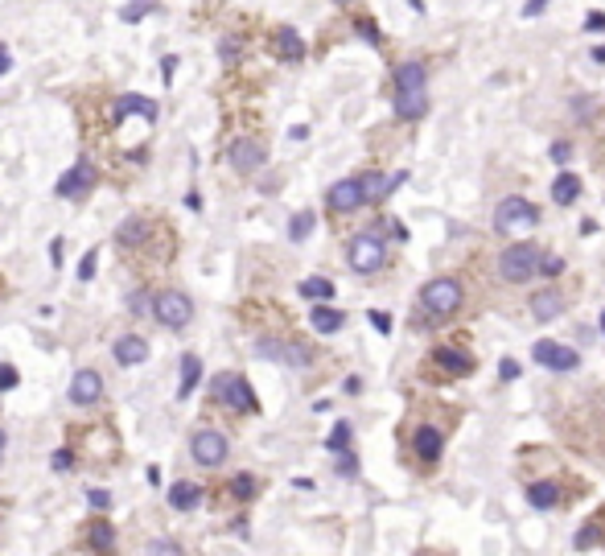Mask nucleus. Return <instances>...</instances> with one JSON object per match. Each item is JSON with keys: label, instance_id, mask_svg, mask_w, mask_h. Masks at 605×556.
Listing matches in <instances>:
<instances>
[{"label": "nucleus", "instance_id": "1", "mask_svg": "<svg viewBox=\"0 0 605 556\" xmlns=\"http://www.w3.org/2000/svg\"><path fill=\"white\" fill-rule=\"evenodd\" d=\"M149 310H153V318H157L165 330H186V326L194 321V301H190V293H181V289L153 293Z\"/></svg>", "mask_w": 605, "mask_h": 556}, {"label": "nucleus", "instance_id": "2", "mask_svg": "<svg viewBox=\"0 0 605 556\" xmlns=\"http://www.w3.org/2000/svg\"><path fill=\"white\" fill-rule=\"evenodd\" d=\"M535 219H540V211H535L523 194H510V198H502V203L494 206V231H502V236L531 231V227H535Z\"/></svg>", "mask_w": 605, "mask_h": 556}, {"label": "nucleus", "instance_id": "3", "mask_svg": "<svg viewBox=\"0 0 605 556\" xmlns=\"http://www.w3.org/2000/svg\"><path fill=\"white\" fill-rule=\"evenodd\" d=\"M346 264H351L354 272H362V277H371V272H379V268L387 264V247H383V239L375 236V231H362V236H354L351 247H346Z\"/></svg>", "mask_w": 605, "mask_h": 556}, {"label": "nucleus", "instance_id": "4", "mask_svg": "<svg viewBox=\"0 0 605 556\" xmlns=\"http://www.w3.org/2000/svg\"><path fill=\"white\" fill-rule=\"evenodd\" d=\"M535 264H540V247L535 244H510L499 256V277L507 285H523V280L535 277Z\"/></svg>", "mask_w": 605, "mask_h": 556}, {"label": "nucleus", "instance_id": "5", "mask_svg": "<svg viewBox=\"0 0 605 556\" xmlns=\"http://www.w3.org/2000/svg\"><path fill=\"white\" fill-rule=\"evenodd\" d=\"M190 458L206 470H219L227 458H231V441L219 433V428H198L190 437Z\"/></svg>", "mask_w": 605, "mask_h": 556}, {"label": "nucleus", "instance_id": "6", "mask_svg": "<svg viewBox=\"0 0 605 556\" xmlns=\"http://www.w3.org/2000/svg\"><path fill=\"white\" fill-rule=\"evenodd\" d=\"M420 305H425L428 313H436V318H449V313L461 310V285H457L453 277L428 280L425 289H420Z\"/></svg>", "mask_w": 605, "mask_h": 556}, {"label": "nucleus", "instance_id": "7", "mask_svg": "<svg viewBox=\"0 0 605 556\" xmlns=\"http://www.w3.org/2000/svg\"><path fill=\"white\" fill-rule=\"evenodd\" d=\"M214 396H219V404H227L231 412H255V392H252V384H247L244 375H235V371H223V375H214Z\"/></svg>", "mask_w": 605, "mask_h": 556}, {"label": "nucleus", "instance_id": "8", "mask_svg": "<svg viewBox=\"0 0 605 556\" xmlns=\"http://www.w3.org/2000/svg\"><path fill=\"white\" fill-rule=\"evenodd\" d=\"M99 186V170H95V161H87V157H79L70 170L58 178V198H87V194Z\"/></svg>", "mask_w": 605, "mask_h": 556}, {"label": "nucleus", "instance_id": "9", "mask_svg": "<svg viewBox=\"0 0 605 556\" xmlns=\"http://www.w3.org/2000/svg\"><path fill=\"white\" fill-rule=\"evenodd\" d=\"M227 161H231L235 173H255L268 161V149L252 137H235L231 145H227Z\"/></svg>", "mask_w": 605, "mask_h": 556}, {"label": "nucleus", "instance_id": "10", "mask_svg": "<svg viewBox=\"0 0 605 556\" xmlns=\"http://www.w3.org/2000/svg\"><path fill=\"white\" fill-rule=\"evenodd\" d=\"M535 363L548 367V371H576L581 367V351H573V346H560L552 343V338H543V343H535Z\"/></svg>", "mask_w": 605, "mask_h": 556}, {"label": "nucleus", "instance_id": "11", "mask_svg": "<svg viewBox=\"0 0 605 556\" xmlns=\"http://www.w3.org/2000/svg\"><path fill=\"white\" fill-rule=\"evenodd\" d=\"M70 404L75 408H91L104 400V375L91 371V367H83V371H75V379H70Z\"/></svg>", "mask_w": 605, "mask_h": 556}, {"label": "nucleus", "instance_id": "12", "mask_svg": "<svg viewBox=\"0 0 605 556\" xmlns=\"http://www.w3.org/2000/svg\"><path fill=\"white\" fill-rule=\"evenodd\" d=\"M326 203L334 214H354L362 206V190H359V178H342V182L329 186Z\"/></svg>", "mask_w": 605, "mask_h": 556}, {"label": "nucleus", "instance_id": "13", "mask_svg": "<svg viewBox=\"0 0 605 556\" xmlns=\"http://www.w3.org/2000/svg\"><path fill=\"white\" fill-rule=\"evenodd\" d=\"M112 354H116L120 367H140V363H149V343H145L140 334H120Z\"/></svg>", "mask_w": 605, "mask_h": 556}, {"label": "nucleus", "instance_id": "14", "mask_svg": "<svg viewBox=\"0 0 605 556\" xmlns=\"http://www.w3.org/2000/svg\"><path fill=\"white\" fill-rule=\"evenodd\" d=\"M400 182H408V173H392V178H383V173H362L359 178L362 203H383V198H387Z\"/></svg>", "mask_w": 605, "mask_h": 556}, {"label": "nucleus", "instance_id": "15", "mask_svg": "<svg viewBox=\"0 0 605 556\" xmlns=\"http://www.w3.org/2000/svg\"><path fill=\"white\" fill-rule=\"evenodd\" d=\"M255 351L264 359H277V363H293V367H305L309 363V351L305 346H293V343H277V338H260Z\"/></svg>", "mask_w": 605, "mask_h": 556}, {"label": "nucleus", "instance_id": "16", "mask_svg": "<svg viewBox=\"0 0 605 556\" xmlns=\"http://www.w3.org/2000/svg\"><path fill=\"white\" fill-rule=\"evenodd\" d=\"M128 116H140L145 124H153V120H157V104H153V99H145V95H120L112 120H116V124H124Z\"/></svg>", "mask_w": 605, "mask_h": 556}, {"label": "nucleus", "instance_id": "17", "mask_svg": "<svg viewBox=\"0 0 605 556\" xmlns=\"http://www.w3.org/2000/svg\"><path fill=\"white\" fill-rule=\"evenodd\" d=\"M433 363L441 367L445 375H453V379H461V375L474 371V359H469L466 351H457V346H436V351H433Z\"/></svg>", "mask_w": 605, "mask_h": 556}, {"label": "nucleus", "instance_id": "18", "mask_svg": "<svg viewBox=\"0 0 605 556\" xmlns=\"http://www.w3.org/2000/svg\"><path fill=\"white\" fill-rule=\"evenodd\" d=\"M412 445H416V458L436 461V458H441V450H445V437H441L433 425H420V428H416V437H412Z\"/></svg>", "mask_w": 605, "mask_h": 556}, {"label": "nucleus", "instance_id": "19", "mask_svg": "<svg viewBox=\"0 0 605 556\" xmlns=\"http://www.w3.org/2000/svg\"><path fill=\"white\" fill-rule=\"evenodd\" d=\"M198 503H202V486H198V482L181 478V482H173V486H170V507H173V511H194Z\"/></svg>", "mask_w": 605, "mask_h": 556}, {"label": "nucleus", "instance_id": "20", "mask_svg": "<svg viewBox=\"0 0 605 556\" xmlns=\"http://www.w3.org/2000/svg\"><path fill=\"white\" fill-rule=\"evenodd\" d=\"M272 46H277V54L285 58V62H301L305 58V42H301V33L293 29V25H285V29H277V37H272Z\"/></svg>", "mask_w": 605, "mask_h": 556}, {"label": "nucleus", "instance_id": "21", "mask_svg": "<svg viewBox=\"0 0 605 556\" xmlns=\"http://www.w3.org/2000/svg\"><path fill=\"white\" fill-rule=\"evenodd\" d=\"M428 71L425 62H400L395 66V91H425Z\"/></svg>", "mask_w": 605, "mask_h": 556}, {"label": "nucleus", "instance_id": "22", "mask_svg": "<svg viewBox=\"0 0 605 556\" xmlns=\"http://www.w3.org/2000/svg\"><path fill=\"white\" fill-rule=\"evenodd\" d=\"M428 112L425 91H395V116L400 120H420Z\"/></svg>", "mask_w": 605, "mask_h": 556}, {"label": "nucleus", "instance_id": "23", "mask_svg": "<svg viewBox=\"0 0 605 556\" xmlns=\"http://www.w3.org/2000/svg\"><path fill=\"white\" fill-rule=\"evenodd\" d=\"M531 313H535V318L540 321H552V318H560L564 313V297L556 289H543V293H535V297H531Z\"/></svg>", "mask_w": 605, "mask_h": 556}, {"label": "nucleus", "instance_id": "24", "mask_svg": "<svg viewBox=\"0 0 605 556\" xmlns=\"http://www.w3.org/2000/svg\"><path fill=\"white\" fill-rule=\"evenodd\" d=\"M527 503L535 507V511H552V507L560 503V486H556V482H531Z\"/></svg>", "mask_w": 605, "mask_h": 556}, {"label": "nucleus", "instance_id": "25", "mask_svg": "<svg viewBox=\"0 0 605 556\" xmlns=\"http://www.w3.org/2000/svg\"><path fill=\"white\" fill-rule=\"evenodd\" d=\"M202 379V359L198 354H181V387H178V400H190L194 387Z\"/></svg>", "mask_w": 605, "mask_h": 556}, {"label": "nucleus", "instance_id": "26", "mask_svg": "<svg viewBox=\"0 0 605 556\" xmlns=\"http://www.w3.org/2000/svg\"><path fill=\"white\" fill-rule=\"evenodd\" d=\"M145 239H149V223H145V219H137V214H132V219H124V223H120V231H116V244L120 247H137V244H145Z\"/></svg>", "mask_w": 605, "mask_h": 556}, {"label": "nucleus", "instance_id": "27", "mask_svg": "<svg viewBox=\"0 0 605 556\" xmlns=\"http://www.w3.org/2000/svg\"><path fill=\"white\" fill-rule=\"evenodd\" d=\"M552 198H556V206H573L581 198V178L576 173H560L552 182Z\"/></svg>", "mask_w": 605, "mask_h": 556}, {"label": "nucleus", "instance_id": "28", "mask_svg": "<svg viewBox=\"0 0 605 556\" xmlns=\"http://www.w3.org/2000/svg\"><path fill=\"white\" fill-rule=\"evenodd\" d=\"M309 321H313V330H318V334H338L342 326H346V313H342V310H329V305H318Z\"/></svg>", "mask_w": 605, "mask_h": 556}, {"label": "nucleus", "instance_id": "29", "mask_svg": "<svg viewBox=\"0 0 605 556\" xmlns=\"http://www.w3.org/2000/svg\"><path fill=\"white\" fill-rule=\"evenodd\" d=\"M297 293H301V297H309V301H318V305H326V301L334 297V280L309 277V280H301V285H297Z\"/></svg>", "mask_w": 605, "mask_h": 556}, {"label": "nucleus", "instance_id": "30", "mask_svg": "<svg viewBox=\"0 0 605 556\" xmlns=\"http://www.w3.org/2000/svg\"><path fill=\"white\" fill-rule=\"evenodd\" d=\"M91 548H95V552H112V548H116V527L107 524V519H99V524H91Z\"/></svg>", "mask_w": 605, "mask_h": 556}, {"label": "nucleus", "instance_id": "31", "mask_svg": "<svg viewBox=\"0 0 605 556\" xmlns=\"http://www.w3.org/2000/svg\"><path fill=\"white\" fill-rule=\"evenodd\" d=\"M313 223H318V214H313V211L293 214V223H288V239H293V244H305L309 231H313Z\"/></svg>", "mask_w": 605, "mask_h": 556}, {"label": "nucleus", "instance_id": "32", "mask_svg": "<svg viewBox=\"0 0 605 556\" xmlns=\"http://www.w3.org/2000/svg\"><path fill=\"white\" fill-rule=\"evenodd\" d=\"M326 450H329V453H346V450H351V425H346V420H338V425L329 428Z\"/></svg>", "mask_w": 605, "mask_h": 556}, {"label": "nucleus", "instance_id": "33", "mask_svg": "<svg viewBox=\"0 0 605 556\" xmlns=\"http://www.w3.org/2000/svg\"><path fill=\"white\" fill-rule=\"evenodd\" d=\"M157 9V0H137V4H124V9H120V21H140V17H145V12H153Z\"/></svg>", "mask_w": 605, "mask_h": 556}, {"label": "nucleus", "instance_id": "34", "mask_svg": "<svg viewBox=\"0 0 605 556\" xmlns=\"http://www.w3.org/2000/svg\"><path fill=\"white\" fill-rule=\"evenodd\" d=\"M231 494H235V499H244V503H247V499H255V478H252V474H235V478H231Z\"/></svg>", "mask_w": 605, "mask_h": 556}, {"label": "nucleus", "instance_id": "35", "mask_svg": "<svg viewBox=\"0 0 605 556\" xmlns=\"http://www.w3.org/2000/svg\"><path fill=\"white\" fill-rule=\"evenodd\" d=\"M601 535H605V532H601V524H589V527H581V532H576L573 544L584 552V548H597V544H601Z\"/></svg>", "mask_w": 605, "mask_h": 556}, {"label": "nucleus", "instance_id": "36", "mask_svg": "<svg viewBox=\"0 0 605 556\" xmlns=\"http://www.w3.org/2000/svg\"><path fill=\"white\" fill-rule=\"evenodd\" d=\"M87 503L95 507V511H107V507H112V491H104V486H91V491H87Z\"/></svg>", "mask_w": 605, "mask_h": 556}, {"label": "nucleus", "instance_id": "37", "mask_svg": "<svg viewBox=\"0 0 605 556\" xmlns=\"http://www.w3.org/2000/svg\"><path fill=\"white\" fill-rule=\"evenodd\" d=\"M535 272H543V277H560V272H564V260H560V256H540Z\"/></svg>", "mask_w": 605, "mask_h": 556}, {"label": "nucleus", "instance_id": "38", "mask_svg": "<svg viewBox=\"0 0 605 556\" xmlns=\"http://www.w3.org/2000/svg\"><path fill=\"white\" fill-rule=\"evenodd\" d=\"M149 556H181V544H178V540H153Z\"/></svg>", "mask_w": 605, "mask_h": 556}, {"label": "nucleus", "instance_id": "39", "mask_svg": "<svg viewBox=\"0 0 605 556\" xmlns=\"http://www.w3.org/2000/svg\"><path fill=\"white\" fill-rule=\"evenodd\" d=\"M239 50H244V42H239V37H223V42H219L223 62H235V58H239Z\"/></svg>", "mask_w": 605, "mask_h": 556}, {"label": "nucleus", "instance_id": "40", "mask_svg": "<svg viewBox=\"0 0 605 556\" xmlns=\"http://www.w3.org/2000/svg\"><path fill=\"white\" fill-rule=\"evenodd\" d=\"M17 384H21V375H17V367L0 363V392H9V387H17Z\"/></svg>", "mask_w": 605, "mask_h": 556}, {"label": "nucleus", "instance_id": "41", "mask_svg": "<svg viewBox=\"0 0 605 556\" xmlns=\"http://www.w3.org/2000/svg\"><path fill=\"white\" fill-rule=\"evenodd\" d=\"M338 474H342V478H354V474H359V461H354L351 450L338 453Z\"/></svg>", "mask_w": 605, "mask_h": 556}, {"label": "nucleus", "instance_id": "42", "mask_svg": "<svg viewBox=\"0 0 605 556\" xmlns=\"http://www.w3.org/2000/svg\"><path fill=\"white\" fill-rule=\"evenodd\" d=\"M95 260H99V252L91 247V252L83 256V264H79V280H91V277H95Z\"/></svg>", "mask_w": 605, "mask_h": 556}, {"label": "nucleus", "instance_id": "43", "mask_svg": "<svg viewBox=\"0 0 605 556\" xmlns=\"http://www.w3.org/2000/svg\"><path fill=\"white\" fill-rule=\"evenodd\" d=\"M128 310L137 313V318H140V313H145V310H149V301H145V289H137V293H132V297H128Z\"/></svg>", "mask_w": 605, "mask_h": 556}, {"label": "nucleus", "instance_id": "44", "mask_svg": "<svg viewBox=\"0 0 605 556\" xmlns=\"http://www.w3.org/2000/svg\"><path fill=\"white\" fill-rule=\"evenodd\" d=\"M70 466H75V453H70V450L54 453V470H70Z\"/></svg>", "mask_w": 605, "mask_h": 556}, {"label": "nucleus", "instance_id": "45", "mask_svg": "<svg viewBox=\"0 0 605 556\" xmlns=\"http://www.w3.org/2000/svg\"><path fill=\"white\" fill-rule=\"evenodd\" d=\"M371 326L379 334H392V318H387V313H379V310H371Z\"/></svg>", "mask_w": 605, "mask_h": 556}, {"label": "nucleus", "instance_id": "46", "mask_svg": "<svg viewBox=\"0 0 605 556\" xmlns=\"http://www.w3.org/2000/svg\"><path fill=\"white\" fill-rule=\"evenodd\" d=\"M584 29H589V33H605V12H589V17H584Z\"/></svg>", "mask_w": 605, "mask_h": 556}, {"label": "nucleus", "instance_id": "47", "mask_svg": "<svg viewBox=\"0 0 605 556\" xmlns=\"http://www.w3.org/2000/svg\"><path fill=\"white\" fill-rule=\"evenodd\" d=\"M548 4H552V0H527V4H523V17H540Z\"/></svg>", "mask_w": 605, "mask_h": 556}, {"label": "nucleus", "instance_id": "48", "mask_svg": "<svg viewBox=\"0 0 605 556\" xmlns=\"http://www.w3.org/2000/svg\"><path fill=\"white\" fill-rule=\"evenodd\" d=\"M173 71H178V58H161V79H165V83H173Z\"/></svg>", "mask_w": 605, "mask_h": 556}, {"label": "nucleus", "instance_id": "49", "mask_svg": "<svg viewBox=\"0 0 605 556\" xmlns=\"http://www.w3.org/2000/svg\"><path fill=\"white\" fill-rule=\"evenodd\" d=\"M499 375H502V379H519V363L502 359V363H499Z\"/></svg>", "mask_w": 605, "mask_h": 556}, {"label": "nucleus", "instance_id": "50", "mask_svg": "<svg viewBox=\"0 0 605 556\" xmlns=\"http://www.w3.org/2000/svg\"><path fill=\"white\" fill-rule=\"evenodd\" d=\"M359 33H362V37H367L371 46H379V33H375V25H371V21H359Z\"/></svg>", "mask_w": 605, "mask_h": 556}, {"label": "nucleus", "instance_id": "51", "mask_svg": "<svg viewBox=\"0 0 605 556\" xmlns=\"http://www.w3.org/2000/svg\"><path fill=\"white\" fill-rule=\"evenodd\" d=\"M9 62H12V54H9V46H0V75L9 71Z\"/></svg>", "mask_w": 605, "mask_h": 556}, {"label": "nucleus", "instance_id": "52", "mask_svg": "<svg viewBox=\"0 0 605 556\" xmlns=\"http://www.w3.org/2000/svg\"><path fill=\"white\" fill-rule=\"evenodd\" d=\"M552 157H556V161L568 157V145H564V140H556V145H552Z\"/></svg>", "mask_w": 605, "mask_h": 556}, {"label": "nucleus", "instance_id": "53", "mask_svg": "<svg viewBox=\"0 0 605 556\" xmlns=\"http://www.w3.org/2000/svg\"><path fill=\"white\" fill-rule=\"evenodd\" d=\"M0 458H4V428H0Z\"/></svg>", "mask_w": 605, "mask_h": 556}, {"label": "nucleus", "instance_id": "54", "mask_svg": "<svg viewBox=\"0 0 605 556\" xmlns=\"http://www.w3.org/2000/svg\"><path fill=\"white\" fill-rule=\"evenodd\" d=\"M597 326H601V334H605V313H601V321H597Z\"/></svg>", "mask_w": 605, "mask_h": 556}]
</instances>
